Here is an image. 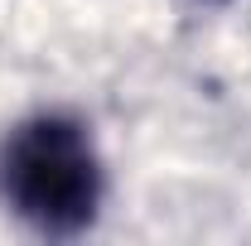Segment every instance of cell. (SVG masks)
Segmentation results:
<instances>
[{"instance_id":"obj_1","label":"cell","mask_w":251,"mask_h":246,"mask_svg":"<svg viewBox=\"0 0 251 246\" xmlns=\"http://www.w3.org/2000/svg\"><path fill=\"white\" fill-rule=\"evenodd\" d=\"M0 193L39 232L87 227L101 203V169L87 130L68 116L15 125L0 150Z\"/></svg>"}]
</instances>
